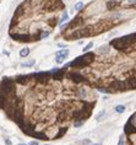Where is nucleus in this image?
Returning <instances> with one entry per match:
<instances>
[{"mask_svg": "<svg viewBox=\"0 0 136 145\" xmlns=\"http://www.w3.org/2000/svg\"><path fill=\"white\" fill-rule=\"evenodd\" d=\"M63 0H25L16 9L10 25V36L17 42H34L48 37L60 22Z\"/></svg>", "mask_w": 136, "mask_h": 145, "instance_id": "1", "label": "nucleus"}, {"mask_svg": "<svg viewBox=\"0 0 136 145\" xmlns=\"http://www.w3.org/2000/svg\"><path fill=\"white\" fill-rule=\"evenodd\" d=\"M94 58H96V54L93 52H86V54L81 57H77L74 61L69 63L66 68H75V69H85V68H88L92 63L94 61Z\"/></svg>", "mask_w": 136, "mask_h": 145, "instance_id": "2", "label": "nucleus"}, {"mask_svg": "<svg viewBox=\"0 0 136 145\" xmlns=\"http://www.w3.org/2000/svg\"><path fill=\"white\" fill-rule=\"evenodd\" d=\"M34 63H36V60H34V59H31V60L22 63V64H21V66H22V68H25V66H32V65H34Z\"/></svg>", "mask_w": 136, "mask_h": 145, "instance_id": "3", "label": "nucleus"}, {"mask_svg": "<svg viewBox=\"0 0 136 145\" xmlns=\"http://www.w3.org/2000/svg\"><path fill=\"white\" fill-rule=\"evenodd\" d=\"M115 112L124 113V112H125V106H123V105H118L117 107H115Z\"/></svg>", "mask_w": 136, "mask_h": 145, "instance_id": "4", "label": "nucleus"}, {"mask_svg": "<svg viewBox=\"0 0 136 145\" xmlns=\"http://www.w3.org/2000/svg\"><path fill=\"white\" fill-rule=\"evenodd\" d=\"M67 54H69L67 49H63V51H59L55 53V56H63V57H67Z\"/></svg>", "mask_w": 136, "mask_h": 145, "instance_id": "5", "label": "nucleus"}, {"mask_svg": "<svg viewBox=\"0 0 136 145\" xmlns=\"http://www.w3.org/2000/svg\"><path fill=\"white\" fill-rule=\"evenodd\" d=\"M28 54H29V49L28 48H24V49L20 51V56L21 57H27Z\"/></svg>", "mask_w": 136, "mask_h": 145, "instance_id": "6", "label": "nucleus"}, {"mask_svg": "<svg viewBox=\"0 0 136 145\" xmlns=\"http://www.w3.org/2000/svg\"><path fill=\"white\" fill-rule=\"evenodd\" d=\"M82 8H84V3H82V1H79V3H76L75 4V10L76 11H81Z\"/></svg>", "mask_w": 136, "mask_h": 145, "instance_id": "7", "label": "nucleus"}, {"mask_svg": "<svg viewBox=\"0 0 136 145\" xmlns=\"http://www.w3.org/2000/svg\"><path fill=\"white\" fill-rule=\"evenodd\" d=\"M66 57H63V56H56V63L58 64H61L63 61H64V59H65Z\"/></svg>", "mask_w": 136, "mask_h": 145, "instance_id": "8", "label": "nucleus"}, {"mask_svg": "<svg viewBox=\"0 0 136 145\" xmlns=\"http://www.w3.org/2000/svg\"><path fill=\"white\" fill-rule=\"evenodd\" d=\"M92 47H93V42H89L88 44H86V47L84 48V52H88Z\"/></svg>", "mask_w": 136, "mask_h": 145, "instance_id": "9", "label": "nucleus"}, {"mask_svg": "<svg viewBox=\"0 0 136 145\" xmlns=\"http://www.w3.org/2000/svg\"><path fill=\"white\" fill-rule=\"evenodd\" d=\"M118 145H124V136H120V140H119Z\"/></svg>", "mask_w": 136, "mask_h": 145, "instance_id": "10", "label": "nucleus"}, {"mask_svg": "<svg viewBox=\"0 0 136 145\" xmlns=\"http://www.w3.org/2000/svg\"><path fill=\"white\" fill-rule=\"evenodd\" d=\"M129 4H131V5H134V4H136V0H126Z\"/></svg>", "mask_w": 136, "mask_h": 145, "instance_id": "11", "label": "nucleus"}, {"mask_svg": "<svg viewBox=\"0 0 136 145\" xmlns=\"http://www.w3.org/2000/svg\"><path fill=\"white\" fill-rule=\"evenodd\" d=\"M29 145H38V141H37V140L31 141V143H29Z\"/></svg>", "mask_w": 136, "mask_h": 145, "instance_id": "12", "label": "nucleus"}, {"mask_svg": "<svg viewBox=\"0 0 136 145\" xmlns=\"http://www.w3.org/2000/svg\"><path fill=\"white\" fill-rule=\"evenodd\" d=\"M5 143H6L7 145H11V141H10L9 139H5Z\"/></svg>", "mask_w": 136, "mask_h": 145, "instance_id": "13", "label": "nucleus"}, {"mask_svg": "<svg viewBox=\"0 0 136 145\" xmlns=\"http://www.w3.org/2000/svg\"><path fill=\"white\" fill-rule=\"evenodd\" d=\"M20 145H24V144H20Z\"/></svg>", "mask_w": 136, "mask_h": 145, "instance_id": "14", "label": "nucleus"}, {"mask_svg": "<svg viewBox=\"0 0 136 145\" xmlns=\"http://www.w3.org/2000/svg\"><path fill=\"white\" fill-rule=\"evenodd\" d=\"M96 145H99V144H96Z\"/></svg>", "mask_w": 136, "mask_h": 145, "instance_id": "15", "label": "nucleus"}]
</instances>
